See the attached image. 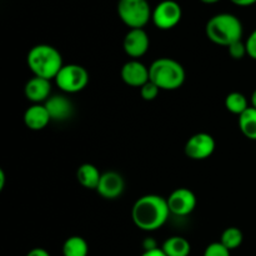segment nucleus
Wrapping results in <instances>:
<instances>
[{
  "instance_id": "1",
  "label": "nucleus",
  "mask_w": 256,
  "mask_h": 256,
  "mask_svg": "<svg viewBox=\"0 0 256 256\" xmlns=\"http://www.w3.org/2000/svg\"><path fill=\"white\" fill-rule=\"evenodd\" d=\"M170 215L168 200L160 195L148 194L139 198L132 209L135 226L142 232H155L164 226Z\"/></svg>"
},
{
  "instance_id": "2",
  "label": "nucleus",
  "mask_w": 256,
  "mask_h": 256,
  "mask_svg": "<svg viewBox=\"0 0 256 256\" xmlns=\"http://www.w3.org/2000/svg\"><path fill=\"white\" fill-rule=\"evenodd\" d=\"M242 22L234 14L220 12L208 20L205 25V34L208 39L220 46H230L242 39Z\"/></svg>"
},
{
  "instance_id": "3",
  "label": "nucleus",
  "mask_w": 256,
  "mask_h": 256,
  "mask_svg": "<svg viewBox=\"0 0 256 256\" xmlns=\"http://www.w3.org/2000/svg\"><path fill=\"white\" fill-rule=\"evenodd\" d=\"M26 62L34 76L48 80L55 79L64 66L60 52L49 44H38L32 46L28 52Z\"/></svg>"
},
{
  "instance_id": "4",
  "label": "nucleus",
  "mask_w": 256,
  "mask_h": 256,
  "mask_svg": "<svg viewBox=\"0 0 256 256\" xmlns=\"http://www.w3.org/2000/svg\"><path fill=\"white\" fill-rule=\"evenodd\" d=\"M150 80L160 90H176L185 82V69L179 62L172 58H159L149 66Z\"/></svg>"
},
{
  "instance_id": "5",
  "label": "nucleus",
  "mask_w": 256,
  "mask_h": 256,
  "mask_svg": "<svg viewBox=\"0 0 256 256\" xmlns=\"http://www.w3.org/2000/svg\"><path fill=\"white\" fill-rule=\"evenodd\" d=\"M116 10L120 20L130 29H144L152 15L148 0H119Z\"/></svg>"
},
{
  "instance_id": "6",
  "label": "nucleus",
  "mask_w": 256,
  "mask_h": 256,
  "mask_svg": "<svg viewBox=\"0 0 256 256\" xmlns=\"http://www.w3.org/2000/svg\"><path fill=\"white\" fill-rule=\"evenodd\" d=\"M54 80L62 92L75 94L84 90L89 84V72L79 64H68L62 68Z\"/></svg>"
},
{
  "instance_id": "7",
  "label": "nucleus",
  "mask_w": 256,
  "mask_h": 256,
  "mask_svg": "<svg viewBox=\"0 0 256 256\" xmlns=\"http://www.w3.org/2000/svg\"><path fill=\"white\" fill-rule=\"evenodd\" d=\"M182 18V9L175 0H162L152 9V20L160 30H170L176 26Z\"/></svg>"
},
{
  "instance_id": "8",
  "label": "nucleus",
  "mask_w": 256,
  "mask_h": 256,
  "mask_svg": "<svg viewBox=\"0 0 256 256\" xmlns=\"http://www.w3.org/2000/svg\"><path fill=\"white\" fill-rule=\"evenodd\" d=\"M215 139L208 132H198L189 138L185 144V154L192 160H205L215 152Z\"/></svg>"
},
{
  "instance_id": "9",
  "label": "nucleus",
  "mask_w": 256,
  "mask_h": 256,
  "mask_svg": "<svg viewBox=\"0 0 256 256\" xmlns=\"http://www.w3.org/2000/svg\"><path fill=\"white\" fill-rule=\"evenodd\" d=\"M170 214L188 216L196 208V196L188 188H178L166 198Z\"/></svg>"
},
{
  "instance_id": "10",
  "label": "nucleus",
  "mask_w": 256,
  "mask_h": 256,
  "mask_svg": "<svg viewBox=\"0 0 256 256\" xmlns=\"http://www.w3.org/2000/svg\"><path fill=\"white\" fill-rule=\"evenodd\" d=\"M150 46V39L144 29H130L122 42V48L128 56L139 59L144 56Z\"/></svg>"
},
{
  "instance_id": "11",
  "label": "nucleus",
  "mask_w": 256,
  "mask_h": 256,
  "mask_svg": "<svg viewBox=\"0 0 256 256\" xmlns=\"http://www.w3.org/2000/svg\"><path fill=\"white\" fill-rule=\"evenodd\" d=\"M122 82L132 88H142L150 80L149 68L139 60H129L122 65L120 70Z\"/></svg>"
},
{
  "instance_id": "12",
  "label": "nucleus",
  "mask_w": 256,
  "mask_h": 256,
  "mask_svg": "<svg viewBox=\"0 0 256 256\" xmlns=\"http://www.w3.org/2000/svg\"><path fill=\"white\" fill-rule=\"evenodd\" d=\"M125 190L124 178L116 172H106L102 174L99 185L96 188L98 194L108 200L118 199Z\"/></svg>"
},
{
  "instance_id": "13",
  "label": "nucleus",
  "mask_w": 256,
  "mask_h": 256,
  "mask_svg": "<svg viewBox=\"0 0 256 256\" xmlns=\"http://www.w3.org/2000/svg\"><path fill=\"white\" fill-rule=\"evenodd\" d=\"M24 94L32 104H44L52 96V82L44 78L32 76L25 84Z\"/></svg>"
},
{
  "instance_id": "14",
  "label": "nucleus",
  "mask_w": 256,
  "mask_h": 256,
  "mask_svg": "<svg viewBox=\"0 0 256 256\" xmlns=\"http://www.w3.org/2000/svg\"><path fill=\"white\" fill-rule=\"evenodd\" d=\"M44 105L54 122H65L70 119L74 112V104L65 95H52Z\"/></svg>"
},
{
  "instance_id": "15",
  "label": "nucleus",
  "mask_w": 256,
  "mask_h": 256,
  "mask_svg": "<svg viewBox=\"0 0 256 256\" xmlns=\"http://www.w3.org/2000/svg\"><path fill=\"white\" fill-rule=\"evenodd\" d=\"M50 122H52V118L44 104H32L25 110L24 122L28 129L39 132V130L45 129Z\"/></svg>"
},
{
  "instance_id": "16",
  "label": "nucleus",
  "mask_w": 256,
  "mask_h": 256,
  "mask_svg": "<svg viewBox=\"0 0 256 256\" xmlns=\"http://www.w3.org/2000/svg\"><path fill=\"white\" fill-rule=\"evenodd\" d=\"M76 179L79 184L84 186L85 189L96 190L100 179H102V172L95 165L86 162V164H82L78 168Z\"/></svg>"
},
{
  "instance_id": "17",
  "label": "nucleus",
  "mask_w": 256,
  "mask_h": 256,
  "mask_svg": "<svg viewBox=\"0 0 256 256\" xmlns=\"http://www.w3.org/2000/svg\"><path fill=\"white\" fill-rule=\"evenodd\" d=\"M162 249L166 256H189L192 252V245L185 238L175 235L165 240Z\"/></svg>"
},
{
  "instance_id": "18",
  "label": "nucleus",
  "mask_w": 256,
  "mask_h": 256,
  "mask_svg": "<svg viewBox=\"0 0 256 256\" xmlns=\"http://www.w3.org/2000/svg\"><path fill=\"white\" fill-rule=\"evenodd\" d=\"M62 250V256H88L89 245L84 238L74 235L65 240Z\"/></svg>"
},
{
  "instance_id": "19",
  "label": "nucleus",
  "mask_w": 256,
  "mask_h": 256,
  "mask_svg": "<svg viewBox=\"0 0 256 256\" xmlns=\"http://www.w3.org/2000/svg\"><path fill=\"white\" fill-rule=\"evenodd\" d=\"M225 108L229 112L234 115H242L249 109V100L242 92H232L225 98Z\"/></svg>"
},
{
  "instance_id": "20",
  "label": "nucleus",
  "mask_w": 256,
  "mask_h": 256,
  "mask_svg": "<svg viewBox=\"0 0 256 256\" xmlns=\"http://www.w3.org/2000/svg\"><path fill=\"white\" fill-rule=\"evenodd\" d=\"M239 128L245 138L256 140V109L250 106L239 116Z\"/></svg>"
},
{
  "instance_id": "21",
  "label": "nucleus",
  "mask_w": 256,
  "mask_h": 256,
  "mask_svg": "<svg viewBox=\"0 0 256 256\" xmlns=\"http://www.w3.org/2000/svg\"><path fill=\"white\" fill-rule=\"evenodd\" d=\"M242 242H244V234L236 226L226 228L220 236V242L230 252L238 249L242 244Z\"/></svg>"
},
{
  "instance_id": "22",
  "label": "nucleus",
  "mask_w": 256,
  "mask_h": 256,
  "mask_svg": "<svg viewBox=\"0 0 256 256\" xmlns=\"http://www.w3.org/2000/svg\"><path fill=\"white\" fill-rule=\"evenodd\" d=\"M159 92L160 88L156 84H154L152 80H149L146 84H144L140 88V95H142V98L145 102H152V100H155L158 98V95H159Z\"/></svg>"
},
{
  "instance_id": "23",
  "label": "nucleus",
  "mask_w": 256,
  "mask_h": 256,
  "mask_svg": "<svg viewBox=\"0 0 256 256\" xmlns=\"http://www.w3.org/2000/svg\"><path fill=\"white\" fill-rule=\"evenodd\" d=\"M228 52H229L230 56L235 60H242L248 55L246 45H245V42L242 40H239V42H234L230 46H228Z\"/></svg>"
},
{
  "instance_id": "24",
  "label": "nucleus",
  "mask_w": 256,
  "mask_h": 256,
  "mask_svg": "<svg viewBox=\"0 0 256 256\" xmlns=\"http://www.w3.org/2000/svg\"><path fill=\"white\" fill-rule=\"evenodd\" d=\"M202 256H232L230 255V250H228L224 245L220 242H212L205 249L204 255Z\"/></svg>"
},
{
  "instance_id": "25",
  "label": "nucleus",
  "mask_w": 256,
  "mask_h": 256,
  "mask_svg": "<svg viewBox=\"0 0 256 256\" xmlns=\"http://www.w3.org/2000/svg\"><path fill=\"white\" fill-rule=\"evenodd\" d=\"M245 45H246L248 56H250L252 59L256 60V29L252 30V34L248 36L246 42H245Z\"/></svg>"
},
{
  "instance_id": "26",
  "label": "nucleus",
  "mask_w": 256,
  "mask_h": 256,
  "mask_svg": "<svg viewBox=\"0 0 256 256\" xmlns=\"http://www.w3.org/2000/svg\"><path fill=\"white\" fill-rule=\"evenodd\" d=\"M26 256H52V255H50V252H48V250L42 249V248H34V249H32L29 252H28Z\"/></svg>"
},
{
  "instance_id": "27",
  "label": "nucleus",
  "mask_w": 256,
  "mask_h": 256,
  "mask_svg": "<svg viewBox=\"0 0 256 256\" xmlns=\"http://www.w3.org/2000/svg\"><path fill=\"white\" fill-rule=\"evenodd\" d=\"M142 246H144V252H148V250H152V249H156V242H154L152 238H148L145 239V242H142Z\"/></svg>"
},
{
  "instance_id": "28",
  "label": "nucleus",
  "mask_w": 256,
  "mask_h": 256,
  "mask_svg": "<svg viewBox=\"0 0 256 256\" xmlns=\"http://www.w3.org/2000/svg\"><path fill=\"white\" fill-rule=\"evenodd\" d=\"M232 4H235L236 6H252V5L256 4V0H230Z\"/></svg>"
},
{
  "instance_id": "29",
  "label": "nucleus",
  "mask_w": 256,
  "mask_h": 256,
  "mask_svg": "<svg viewBox=\"0 0 256 256\" xmlns=\"http://www.w3.org/2000/svg\"><path fill=\"white\" fill-rule=\"evenodd\" d=\"M140 256H166V255H165V252H162V249H160V248H156V249L144 252Z\"/></svg>"
},
{
  "instance_id": "30",
  "label": "nucleus",
  "mask_w": 256,
  "mask_h": 256,
  "mask_svg": "<svg viewBox=\"0 0 256 256\" xmlns=\"http://www.w3.org/2000/svg\"><path fill=\"white\" fill-rule=\"evenodd\" d=\"M4 186H5V172L4 170L0 169V192L4 189Z\"/></svg>"
},
{
  "instance_id": "31",
  "label": "nucleus",
  "mask_w": 256,
  "mask_h": 256,
  "mask_svg": "<svg viewBox=\"0 0 256 256\" xmlns=\"http://www.w3.org/2000/svg\"><path fill=\"white\" fill-rule=\"evenodd\" d=\"M250 102H252V106L255 108L256 109V89L252 92V99H250Z\"/></svg>"
},
{
  "instance_id": "32",
  "label": "nucleus",
  "mask_w": 256,
  "mask_h": 256,
  "mask_svg": "<svg viewBox=\"0 0 256 256\" xmlns=\"http://www.w3.org/2000/svg\"><path fill=\"white\" fill-rule=\"evenodd\" d=\"M200 2H204V4H216L220 0H200Z\"/></svg>"
}]
</instances>
